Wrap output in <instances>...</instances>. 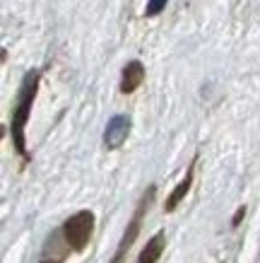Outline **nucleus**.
Here are the masks:
<instances>
[{
  "label": "nucleus",
  "mask_w": 260,
  "mask_h": 263,
  "mask_svg": "<svg viewBox=\"0 0 260 263\" xmlns=\"http://www.w3.org/2000/svg\"><path fill=\"white\" fill-rule=\"evenodd\" d=\"M36 87H39V72L32 70L24 75L22 89H19V97H17V106L12 111V123H10V133H12V143H15L17 152L19 155H27V147H24V126L29 121V111H32L34 97H36Z\"/></svg>",
  "instance_id": "obj_1"
},
{
  "label": "nucleus",
  "mask_w": 260,
  "mask_h": 263,
  "mask_svg": "<svg viewBox=\"0 0 260 263\" xmlns=\"http://www.w3.org/2000/svg\"><path fill=\"white\" fill-rule=\"evenodd\" d=\"M94 234V213L92 210H79L63 222V239L70 244L72 251H85L87 244Z\"/></svg>",
  "instance_id": "obj_2"
},
{
  "label": "nucleus",
  "mask_w": 260,
  "mask_h": 263,
  "mask_svg": "<svg viewBox=\"0 0 260 263\" xmlns=\"http://www.w3.org/2000/svg\"><path fill=\"white\" fill-rule=\"evenodd\" d=\"M154 193H157L154 186H150L147 191L142 193V200L137 203V210L133 213V217L128 220V227H126V232H123V239H121V244H118V251L113 254L111 263H123V258L128 256V251H130V247H133V241L137 239V234H140L142 220H145V215H147V210H150V205H152V200H154Z\"/></svg>",
  "instance_id": "obj_3"
},
{
  "label": "nucleus",
  "mask_w": 260,
  "mask_h": 263,
  "mask_svg": "<svg viewBox=\"0 0 260 263\" xmlns=\"http://www.w3.org/2000/svg\"><path fill=\"white\" fill-rule=\"evenodd\" d=\"M128 133H130V119L118 114V116H113L109 121V126L104 130V143H106L109 150H116V147H121V145L126 143Z\"/></svg>",
  "instance_id": "obj_4"
},
{
  "label": "nucleus",
  "mask_w": 260,
  "mask_h": 263,
  "mask_svg": "<svg viewBox=\"0 0 260 263\" xmlns=\"http://www.w3.org/2000/svg\"><path fill=\"white\" fill-rule=\"evenodd\" d=\"M145 80V65L140 61H130V63L123 68V80H121V92L123 95H130L142 85Z\"/></svg>",
  "instance_id": "obj_5"
},
{
  "label": "nucleus",
  "mask_w": 260,
  "mask_h": 263,
  "mask_svg": "<svg viewBox=\"0 0 260 263\" xmlns=\"http://www.w3.org/2000/svg\"><path fill=\"white\" fill-rule=\"evenodd\" d=\"M193 172H195V164H190L188 172H186V176H183L181 181H178V186H176V189L171 191V196L166 198V203H164V210H166V213H173V210L178 208V203L186 198V193L190 191V183H193Z\"/></svg>",
  "instance_id": "obj_6"
},
{
  "label": "nucleus",
  "mask_w": 260,
  "mask_h": 263,
  "mask_svg": "<svg viewBox=\"0 0 260 263\" xmlns=\"http://www.w3.org/2000/svg\"><path fill=\"white\" fill-rule=\"evenodd\" d=\"M162 251H164V232H157L145 247H142L140 256H137V263H157L162 258Z\"/></svg>",
  "instance_id": "obj_7"
},
{
  "label": "nucleus",
  "mask_w": 260,
  "mask_h": 263,
  "mask_svg": "<svg viewBox=\"0 0 260 263\" xmlns=\"http://www.w3.org/2000/svg\"><path fill=\"white\" fill-rule=\"evenodd\" d=\"M61 234H63V232H61ZM61 234H51V237H48V244H46V254L41 256V261L39 263H63V258L68 254H70L72 249H70V244H68V247H63L61 249V251H55V249L61 247Z\"/></svg>",
  "instance_id": "obj_8"
},
{
  "label": "nucleus",
  "mask_w": 260,
  "mask_h": 263,
  "mask_svg": "<svg viewBox=\"0 0 260 263\" xmlns=\"http://www.w3.org/2000/svg\"><path fill=\"white\" fill-rule=\"evenodd\" d=\"M164 8H166V0H150L145 12H147V17H154V15H159Z\"/></svg>",
  "instance_id": "obj_9"
},
{
  "label": "nucleus",
  "mask_w": 260,
  "mask_h": 263,
  "mask_svg": "<svg viewBox=\"0 0 260 263\" xmlns=\"http://www.w3.org/2000/svg\"><path fill=\"white\" fill-rule=\"evenodd\" d=\"M244 215H246V208H238L236 215H234V220H231V224H234V227H238V224H241V220H244Z\"/></svg>",
  "instance_id": "obj_10"
}]
</instances>
